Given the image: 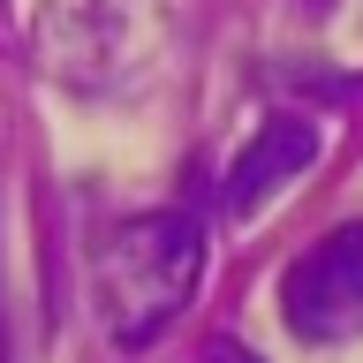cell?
Segmentation results:
<instances>
[{"mask_svg":"<svg viewBox=\"0 0 363 363\" xmlns=\"http://www.w3.org/2000/svg\"><path fill=\"white\" fill-rule=\"evenodd\" d=\"M204 235L189 212H136L91 257V303L106 318L113 348H152L197 295Z\"/></svg>","mask_w":363,"mask_h":363,"instance_id":"cell-1","label":"cell"},{"mask_svg":"<svg viewBox=\"0 0 363 363\" xmlns=\"http://www.w3.org/2000/svg\"><path fill=\"white\" fill-rule=\"evenodd\" d=\"M280 311L295 340H348L363 333V220H340L325 242H311L280 280Z\"/></svg>","mask_w":363,"mask_h":363,"instance_id":"cell-2","label":"cell"},{"mask_svg":"<svg viewBox=\"0 0 363 363\" xmlns=\"http://www.w3.org/2000/svg\"><path fill=\"white\" fill-rule=\"evenodd\" d=\"M311 159H318V121L272 113L265 129L235 152V167H227V212H257L272 189H288L295 174H311Z\"/></svg>","mask_w":363,"mask_h":363,"instance_id":"cell-3","label":"cell"},{"mask_svg":"<svg viewBox=\"0 0 363 363\" xmlns=\"http://www.w3.org/2000/svg\"><path fill=\"white\" fill-rule=\"evenodd\" d=\"M197 363H265V356H250L242 340H204V356Z\"/></svg>","mask_w":363,"mask_h":363,"instance_id":"cell-4","label":"cell"},{"mask_svg":"<svg viewBox=\"0 0 363 363\" xmlns=\"http://www.w3.org/2000/svg\"><path fill=\"white\" fill-rule=\"evenodd\" d=\"M0 363H8V295H0Z\"/></svg>","mask_w":363,"mask_h":363,"instance_id":"cell-5","label":"cell"}]
</instances>
